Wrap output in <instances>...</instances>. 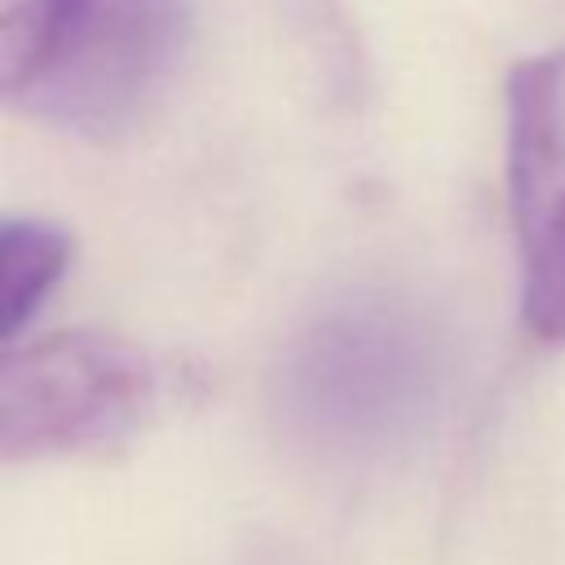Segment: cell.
Returning a JSON list of instances; mask_svg holds the SVG:
<instances>
[{"label":"cell","instance_id":"obj_1","mask_svg":"<svg viewBox=\"0 0 565 565\" xmlns=\"http://www.w3.org/2000/svg\"><path fill=\"white\" fill-rule=\"evenodd\" d=\"M185 35V0H13L0 9V106L115 141L168 88Z\"/></svg>","mask_w":565,"mask_h":565},{"label":"cell","instance_id":"obj_2","mask_svg":"<svg viewBox=\"0 0 565 565\" xmlns=\"http://www.w3.org/2000/svg\"><path fill=\"white\" fill-rule=\"evenodd\" d=\"M154 362L106 331H57L0 353V459L115 441L154 406Z\"/></svg>","mask_w":565,"mask_h":565},{"label":"cell","instance_id":"obj_3","mask_svg":"<svg viewBox=\"0 0 565 565\" xmlns=\"http://www.w3.org/2000/svg\"><path fill=\"white\" fill-rule=\"evenodd\" d=\"M428 393V344L397 309L349 300L309 322L287 358L291 411L327 437L366 441L402 428Z\"/></svg>","mask_w":565,"mask_h":565},{"label":"cell","instance_id":"obj_4","mask_svg":"<svg viewBox=\"0 0 565 565\" xmlns=\"http://www.w3.org/2000/svg\"><path fill=\"white\" fill-rule=\"evenodd\" d=\"M508 207L525 327L565 340V49L508 79Z\"/></svg>","mask_w":565,"mask_h":565},{"label":"cell","instance_id":"obj_5","mask_svg":"<svg viewBox=\"0 0 565 565\" xmlns=\"http://www.w3.org/2000/svg\"><path fill=\"white\" fill-rule=\"evenodd\" d=\"M71 265V234L53 221L4 216L0 221V340L53 296Z\"/></svg>","mask_w":565,"mask_h":565}]
</instances>
